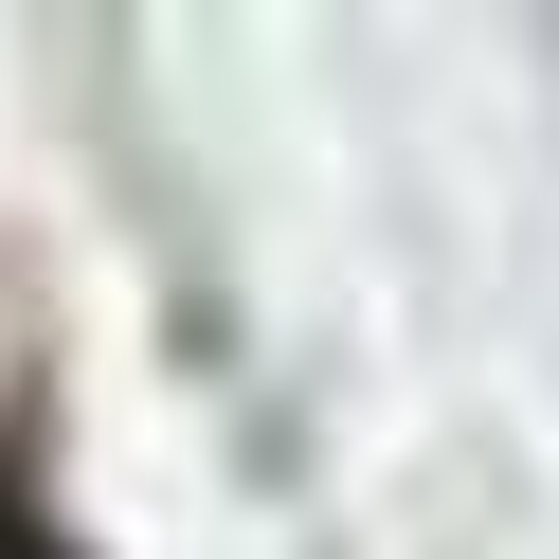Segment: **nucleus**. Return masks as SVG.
<instances>
[{
  "label": "nucleus",
  "instance_id": "f257e3e1",
  "mask_svg": "<svg viewBox=\"0 0 559 559\" xmlns=\"http://www.w3.org/2000/svg\"><path fill=\"white\" fill-rule=\"evenodd\" d=\"M0 559H73V542H55V523H37V506H0Z\"/></svg>",
  "mask_w": 559,
  "mask_h": 559
}]
</instances>
